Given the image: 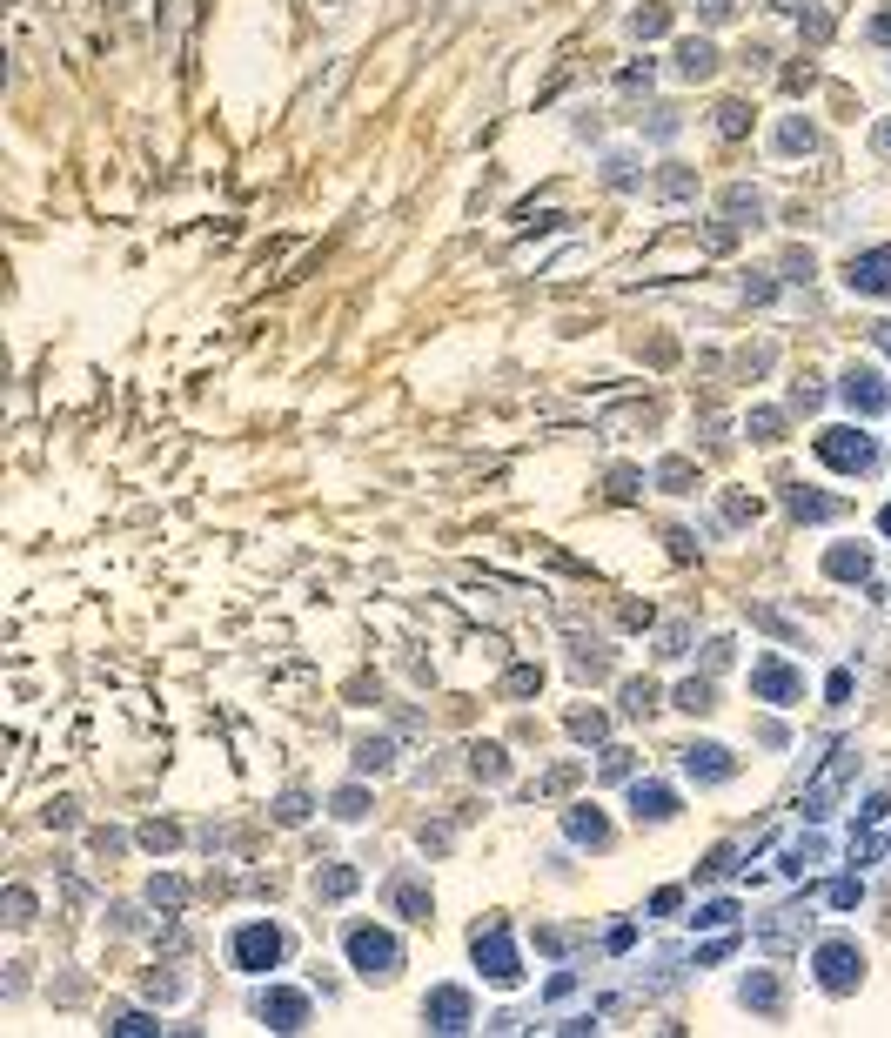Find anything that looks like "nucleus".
Masks as SVG:
<instances>
[{
  "mask_svg": "<svg viewBox=\"0 0 891 1038\" xmlns=\"http://www.w3.org/2000/svg\"><path fill=\"white\" fill-rule=\"evenodd\" d=\"M684 771L704 777V784H724L737 764H731V751H717V744H691V751H684Z\"/></svg>",
  "mask_w": 891,
  "mask_h": 1038,
  "instance_id": "f8f14e48",
  "label": "nucleus"
},
{
  "mask_svg": "<svg viewBox=\"0 0 891 1038\" xmlns=\"http://www.w3.org/2000/svg\"><path fill=\"white\" fill-rule=\"evenodd\" d=\"M751 690H758L764 704H791V697H798V670L778 663V657H758L751 663Z\"/></svg>",
  "mask_w": 891,
  "mask_h": 1038,
  "instance_id": "0eeeda50",
  "label": "nucleus"
},
{
  "mask_svg": "<svg viewBox=\"0 0 891 1038\" xmlns=\"http://www.w3.org/2000/svg\"><path fill=\"white\" fill-rule=\"evenodd\" d=\"M845 402L858 409V416H878V409L891 402V389H885L878 369H851V376H845Z\"/></svg>",
  "mask_w": 891,
  "mask_h": 1038,
  "instance_id": "6e6552de",
  "label": "nucleus"
},
{
  "mask_svg": "<svg viewBox=\"0 0 891 1038\" xmlns=\"http://www.w3.org/2000/svg\"><path fill=\"white\" fill-rule=\"evenodd\" d=\"M362 804H369L362 791H342V797H335V818H362Z\"/></svg>",
  "mask_w": 891,
  "mask_h": 1038,
  "instance_id": "473e14b6",
  "label": "nucleus"
},
{
  "mask_svg": "<svg viewBox=\"0 0 891 1038\" xmlns=\"http://www.w3.org/2000/svg\"><path fill=\"white\" fill-rule=\"evenodd\" d=\"M657 195H691V175L670 161V175H657Z\"/></svg>",
  "mask_w": 891,
  "mask_h": 1038,
  "instance_id": "7c9ffc66",
  "label": "nucleus"
},
{
  "mask_svg": "<svg viewBox=\"0 0 891 1038\" xmlns=\"http://www.w3.org/2000/svg\"><path fill=\"white\" fill-rule=\"evenodd\" d=\"M858 898H865V884H858V878H838V884H831V905H838V911H851Z\"/></svg>",
  "mask_w": 891,
  "mask_h": 1038,
  "instance_id": "cd10ccee",
  "label": "nucleus"
},
{
  "mask_svg": "<svg viewBox=\"0 0 891 1038\" xmlns=\"http://www.w3.org/2000/svg\"><path fill=\"white\" fill-rule=\"evenodd\" d=\"M530 690H543V670H530V663L510 670V697H530Z\"/></svg>",
  "mask_w": 891,
  "mask_h": 1038,
  "instance_id": "c85d7f7f",
  "label": "nucleus"
},
{
  "mask_svg": "<svg viewBox=\"0 0 891 1038\" xmlns=\"http://www.w3.org/2000/svg\"><path fill=\"white\" fill-rule=\"evenodd\" d=\"M262 1018H275V1032H295V1025H309V998L302 992H262Z\"/></svg>",
  "mask_w": 891,
  "mask_h": 1038,
  "instance_id": "9d476101",
  "label": "nucleus"
},
{
  "mask_svg": "<svg viewBox=\"0 0 891 1038\" xmlns=\"http://www.w3.org/2000/svg\"><path fill=\"white\" fill-rule=\"evenodd\" d=\"M570 730H577V737H590V744H597V737H603V730H610V724H603L597 710H577V717H570Z\"/></svg>",
  "mask_w": 891,
  "mask_h": 1038,
  "instance_id": "c756f323",
  "label": "nucleus"
},
{
  "mask_svg": "<svg viewBox=\"0 0 891 1038\" xmlns=\"http://www.w3.org/2000/svg\"><path fill=\"white\" fill-rule=\"evenodd\" d=\"M664 21H670L664 7H644V14H637V21H630V27H637V34H664Z\"/></svg>",
  "mask_w": 891,
  "mask_h": 1038,
  "instance_id": "2f4dec72",
  "label": "nucleus"
},
{
  "mask_svg": "<svg viewBox=\"0 0 891 1038\" xmlns=\"http://www.w3.org/2000/svg\"><path fill=\"white\" fill-rule=\"evenodd\" d=\"M657 483H664V489H677V496H684V489H691V483H697V469H691V463H684V456H670V463H664V469H657Z\"/></svg>",
  "mask_w": 891,
  "mask_h": 1038,
  "instance_id": "4be33fe9",
  "label": "nucleus"
},
{
  "mask_svg": "<svg viewBox=\"0 0 891 1038\" xmlns=\"http://www.w3.org/2000/svg\"><path fill=\"white\" fill-rule=\"evenodd\" d=\"M744 1005H758V1012H778V1005H784V985H778L771 972L744 978Z\"/></svg>",
  "mask_w": 891,
  "mask_h": 1038,
  "instance_id": "dca6fc26",
  "label": "nucleus"
},
{
  "mask_svg": "<svg viewBox=\"0 0 891 1038\" xmlns=\"http://www.w3.org/2000/svg\"><path fill=\"white\" fill-rule=\"evenodd\" d=\"M349 958H356L362 978H396L402 972V945L389 938V931H376V925H356V931H349Z\"/></svg>",
  "mask_w": 891,
  "mask_h": 1038,
  "instance_id": "f03ea898",
  "label": "nucleus"
},
{
  "mask_svg": "<svg viewBox=\"0 0 891 1038\" xmlns=\"http://www.w3.org/2000/svg\"><path fill=\"white\" fill-rule=\"evenodd\" d=\"M811 449H818V463L845 469V476H871V469H878V449H871L865 429H825Z\"/></svg>",
  "mask_w": 891,
  "mask_h": 1038,
  "instance_id": "f257e3e1",
  "label": "nucleus"
},
{
  "mask_svg": "<svg viewBox=\"0 0 891 1038\" xmlns=\"http://www.w3.org/2000/svg\"><path fill=\"white\" fill-rule=\"evenodd\" d=\"M423 1012L436 1018V1032H463V1025H469V998L456 992V985H443V992H429Z\"/></svg>",
  "mask_w": 891,
  "mask_h": 1038,
  "instance_id": "9b49d317",
  "label": "nucleus"
},
{
  "mask_svg": "<svg viewBox=\"0 0 891 1038\" xmlns=\"http://www.w3.org/2000/svg\"><path fill=\"white\" fill-rule=\"evenodd\" d=\"M396 911H409V918H429V898H423V884H409V878H402V884H396Z\"/></svg>",
  "mask_w": 891,
  "mask_h": 1038,
  "instance_id": "5701e85b",
  "label": "nucleus"
},
{
  "mask_svg": "<svg viewBox=\"0 0 891 1038\" xmlns=\"http://www.w3.org/2000/svg\"><path fill=\"white\" fill-rule=\"evenodd\" d=\"M885 148H891V134H885Z\"/></svg>",
  "mask_w": 891,
  "mask_h": 1038,
  "instance_id": "c9c22d12",
  "label": "nucleus"
},
{
  "mask_svg": "<svg viewBox=\"0 0 891 1038\" xmlns=\"http://www.w3.org/2000/svg\"><path fill=\"white\" fill-rule=\"evenodd\" d=\"M476 965H483V978H490V985H503V992L523 978V965H516V951H510V938H503V925L476 931Z\"/></svg>",
  "mask_w": 891,
  "mask_h": 1038,
  "instance_id": "7ed1b4c3",
  "label": "nucleus"
},
{
  "mask_svg": "<svg viewBox=\"0 0 891 1038\" xmlns=\"http://www.w3.org/2000/svg\"><path fill=\"white\" fill-rule=\"evenodd\" d=\"M315 891H322V898H349V891H356V871H349V864H329V871L315 878Z\"/></svg>",
  "mask_w": 891,
  "mask_h": 1038,
  "instance_id": "6ab92c4d",
  "label": "nucleus"
},
{
  "mask_svg": "<svg viewBox=\"0 0 891 1038\" xmlns=\"http://www.w3.org/2000/svg\"><path fill=\"white\" fill-rule=\"evenodd\" d=\"M851 764H858V757H851V751H838V764H831V771H825V777H818V791L804 797V818H825V811H831V797L845 791V777H851Z\"/></svg>",
  "mask_w": 891,
  "mask_h": 1038,
  "instance_id": "1a4fd4ad",
  "label": "nucleus"
},
{
  "mask_svg": "<svg viewBox=\"0 0 891 1038\" xmlns=\"http://www.w3.org/2000/svg\"><path fill=\"white\" fill-rule=\"evenodd\" d=\"M624 710L630 717H650V710H657V690L650 684H624Z\"/></svg>",
  "mask_w": 891,
  "mask_h": 1038,
  "instance_id": "b1692460",
  "label": "nucleus"
},
{
  "mask_svg": "<svg viewBox=\"0 0 891 1038\" xmlns=\"http://www.w3.org/2000/svg\"><path fill=\"white\" fill-rule=\"evenodd\" d=\"M630 811H637V818H670V811H677V797L664 791V784H630Z\"/></svg>",
  "mask_w": 891,
  "mask_h": 1038,
  "instance_id": "ddd939ff",
  "label": "nucleus"
},
{
  "mask_svg": "<svg viewBox=\"0 0 891 1038\" xmlns=\"http://www.w3.org/2000/svg\"><path fill=\"white\" fill-rule=\"evenodd\" d=\"M731 14H737L731 0H704V21H711V27H717V21H731Z\"/></svg>",
  "mask_w": 891,
  "mask_h": 1038,
  "instance_id": "72a5a7b5",
  "label": "nucleus"
},
{
  "mask_svg": "<svg viewBox=\"0 0 891 1038\" xmlns=\"http://www.w3.org/2000/svg\"><path fill=\"white\" fill-rule=\"evenodd\" d=\"M858 972H865V951L845 945V938L818 951V985H825V992H851V985H858Z\"/></svg>",
  "mask_w": 891,
  "mask_h": 1038,
  "instance_id": "20e7f679",
  "label": "nucleus"
},
{
  "mask_svg": "<svg viewBox=\"0 0 891 1038\" xmlns=\"http://www.w3.org/2000/svg\"><path fill=\"white\" fill-rule=\"evenodd\" d=\"M570 838L577 844H610V824H603L590 804H577V811H570Z\"/></svg>",
  "mask_w": 891,
  "mask_h": 1038,
  "instance_id": "f3484780",
  "label": "nucleus"
},
{
  "mask_svg": "<svg viewBox=\"0 0 891 1038\" xmlns=\"http://www.w3.org/2000/svg\"><path fill=\"white\" fill-rule=\"evenodd\" d=\"M845 282H851V295H891V248H871V255H851Z\"/></svg>",
  "mask_w": 891,
  "mask_h": 1038,
  "instance_id": "423d86ee",
  "label": "nucleus"
},
{
  "mask_svg": "<svg viewBox=\"0 0 891 1038\" xmlns=\"http://www.w3.org/2000/svg\"><path fill=\"white\" fill-rule=\"evenodd\" d=\"M744 128H751V108H744V101H724V108H717V134H724V141H737Z\"/></svg>",
  "mask_w": 891,
  "mask_h": 1038,
  "instance_id": "aec40b11",
  "label": "nucleus"
},
{
  "mask_svg": "<svg viewBox=\"0 0 891 1038\" xmlns=\"http://www.w3.org/2000/svg\"><path fill=\"white\" fill-rule=\"evenodd\" d=\"M778 148H784V155H811V128H804V121H784Z\"/></svg>",
  "mask_w": 891,
  "mask_h": 1038,
  "instance_id": "393cba45",
  "label": "nucleus"
},
{
  "mask_svg": "<svg viewBox=\"0 0 891 1038\" xmlns=\"http://www.w3.org/2000/svg\"><path fill=\"white\" fill-rule=\"evenodd\" d=\"M871 41H891V14H878V21H871Z\"/></svg>",
  "mask_w": 891,
  "mask_h": 1038,
  "instance_id": "f704fd0d",
  "label": "nucleus"
},
{
  "mask_svg": "<svg viewBox=\"0 0 891 1038\" xmlns=\"http://www.w3.org/2000/svg\"><path fill=\"white\" fill-rule=\"evenodd\" d=\"M356 771H389V744H382V737L356 751Z\"/></svg>",
  "mask_w": 891,
  "mask_h": 1038,
  "instance_id": "bb28decb",
  "label": "nucleus"
},
{
  "mask_svg": "<svg viewBox=\"0 0 891 1038\" xmlns=\"http://www.w3.org/2000/svg\"><path fill=\"white\" fill-rule=\"evenodd\" d=\"M275 958H282V931L275 925H242L235 931V965H242V972H268Z\"/></svg>",
  "mask_w": 891,
  "mask_h": 1038,
  "instance_id": "39448f33",
  "label": "nucleus"
},
{
  "mask_svg": "<svg viewBox=\"0 0 891 1038\" xmlns=\"http://www.w3.org/2000/svg\"><path fill=\"white\" fill-rule=\"evenodd\" d=\"M744 429H751V442H778V409H758Z\"/></svg>",
  "mask_w": 891,
  "mask_h": 1038,
  "instance_id": "a878e982",
  "label": "nucleus"
},
{
  "mask_svg": "<svg viewBox=\"0 0 891 1038\" xmlns=\"http://www.w3.org/2000/svg\"><path fill=\"white\" fill-rule=\"evenodd\" d=\"M825 570L838 576V583H865V576H871V556H865V550H831Z\"/></svg>",
  "mask_w": 891,
  "mask_h": 1038,
  "instance_id": "2eb2a0df",
  "label": "nucleus"
},
{
  "mask_svg": "<svg viewBox=\"0 0 891 1038\" xmlns=\"http://www.w3.org/2000/svg\"><path fill=\"white\" fill-rule=\"evenodd\" d=\"M791 516H798V523H818V516H838V503H831V496H804V489H791Z\"/></svg>",
  "mask_w": 891,
  "mask_h": 1038,
  "instance_id": "a211bd4d",
  "label": "nucleus"
},
{
  "mask_svg": "<svg viewBox=\"0 0 891 1038\" xmlns=\"http://www.w3.org/2000/svg\"><path fill=\"white\" fill-rule=\"evenodd\" d=\"M711 67H717V47L711 41H684V47H677V74H684V81H704Z\"/></svg>",
  "mask_w": 891,
  "mask_h": 1038,
  "instance_id": "4468645a",
  "label": "nucleus"
},
{
  "mask_svg": "<svg viewBox=\"0 0 891 1038\" xmlns=\"http://www.w3.org/2000/svg\"><path fill=\"white\" fill-rule=\"evenodd\" d=\"M677 710H691V717H704V710H711V684H704V677H691V684H677Z\"/></svg>",
  "mask_w": 891,
  "mask_h": 1038,
  "instance_id": "412c9836",
  "label": "nucleus"
}]
</instances>
